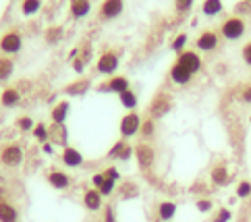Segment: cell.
I'll list each match as a JSON object with an SVG mask.
<instances>
[{"label": "cell", "mask_w": 251, "mask_h": 222, "mask_svg": "<svg viewBox=\"0 0 251 222\" xmlns=\"http://www.w3.org/2000/svg\"><path fill=\"white\" fill-rule=\"evenodd\" d=\"M245 31H247V25L243 21V17H239V15H230L220 23V35L228 42L241 40L245 35Z\"/></svg>", "instance_id": "6da1fadb"}, {"label": "cell", "mask_w": 251, "mask_h": 222, "mask_svg": "<svg viewBox=\"0 0 251 222\" xmlns=\"http://www.w3.org/2000/svg\"><path fill=\"white\" fill-rule=\"evenodd\" d=\"M25 160L23 148L17 141H8V144L0 146V164L6 168H19Z\"/></svg>", "instance_id": "7a4b0ae2"}, {"label": "cell", "mask_w": 251, "mask_h": 222, "mask_svg": "<svg viewBox=\"0 0 251 222\" xmlns=\"http://www.w3.org/2000/svg\"><path fill=\"white\" fill-rule=\"evenodd\" d=\"M173 108V96L168 92H158L154 98L150 100V106H148V117L154 119V121H160L164 119L166 114Z\"/></svg>", "instance_id": "3957f363"}, {"label": "cell", "mask_w": 251, "mask_h": 222, "mask_svg": "<svg viewBox=\"0 0 251 222\" xmlns=\"http://www.w3.org/2000/svg\"><path fill=\"white\" fill-rule=\"evenodd\" d=\"M119 65H121V54H119V50H104L100 56H98L96 60V71L100 75H108L112 77L116 71H119Z\"/></svg>", "instance_id": "277c9868"}, {"label": "cell", "mask_w": 251, "mask_h": 222, "mask_svg": "<svg viewBox=\"0 0 251 222\" xmlns=\"http://www.w3.org/2000/svg\"><path fill=\"white\" fill-rule=\"evenodd\" d=\"M21 50H23V35L19 29H8L0 35V52L4 56L19 54Z\"/></svg>", "instance_id": "5b68a950"}, {"label": "cell", "mask_w": 251, "mask_h": 222, "mask_svg": "<svg viewBox=\"0 0 251 222\" xmlns=\"http://www.w3.org/2000/svg\"><path fill=\"white\" fill-rule=\"evenodd\" d=\"M135 160H137V166H139L141 173L151 171V166H154V162H156L154 146L148 144V141H139V144L135 146Z\"/></svg>", "instance_id": "8992f818"}, {"label": "cell", "mask_w": 251, "mask_h": 222, "mask_svg": "<svg viewBox=\"0 0 251 222\" xmlns=\"http://www.w3.org/2000/svg\"><path fill=\"white\" fill-rule=\"evenodd\" d=\"M127 90H131V81L125 75H112V77H108L106 81H102V83H98L96 85V92H104V94H123V92H127Z\"/></svg>", "instance_id": "52a82bcc"}, {"label": "cell", "mask_w": 251, "mask_h": 222, "mask_svg": "<svg viewBox=\"0 0 251 222\" xmlns=\"http://www.w3.org/2000/svg\"><path fill=\"white\" fill-rule=\"evenodd\" d=\"M141 114L139 112H127L125 117L121 119V123H119V133H121V137L123 139H131V137H135L137 133H139V129H141Z\"/></svg>", "instance_id": "ba28073f"}, {"label": "cell", "mask_w": 251, "mask_h": 222, "mask_svg": "<svg viewBox=\"0 0 251 222\" xmlns=\"http://www.w3.org/2000/svg\"><path fill=\"white\" fill-rule=\"evenodd\" d=\"M125 11V0H104L98 8V19L108 23V21H114L119 19Z\"/></svg>", "instance_id": "9c48e42d"}, {"label": "cell", "mask_w": 251, "mask_h": 222, "mask_svg": "<svg viewBox=\"0 0 251 222\" xmlns=\"http://www.w3.org/2000/svg\"><path fill=\"white\" fill-rule=\"evenodd\" d=\"M46 183L52 189L65 191V189L71 187V176L65 171H60V168H50V171L46 173Z\"/></svg>", "instance_id": "30bf717a"}, {"label": "cell", "mask_w": 251, "mask_h": 222, "mask_svg": "<svg viewBox=\"0 0 251 222\" xmlns=\"http://www.w3.org/2000/svg\"><path fill=\"white\" fill-rule=\"evenodd\" d=\"M176 63L183 65L191 75H195V73H200V71H201V56L197 54L195 50H185V52H181V54L176 56Z\"/></svg>", "instance_id": "8fae6325"}, {"label": "cell", "mask_w": 251, "mask_h": 222, "mask_svg": "<svg viewBox=\"0 0 251 222\" xmlns=\"http://www.w3.org/2000/svg\"><path fill=\"white\" fill-rule=\"evenodd\" d=\"M218 33L216 31H212V29H205L201 31L200 35H197V40H195V48L200 50V52H214L218 48Z\"/></svg>", "instance_id": "7c38bea8"}, {"label": "cell", "mask_w": 251, "mask_h": 222, "mask_svg": "<svg viewBox=\"0 0 251 222\" xmlns=\"http://www.w3.org/2000/svg\"><path fill=\"white\" fill-rule=\"evenodd\" d=\"M60 162L65 164L67 168H81L83 162H85V158L77 148L67 146V148H62V152H60Z\"/></svg>", "instance_id": "4fadbf2b"}, {"label": "cell", "mask_w": 251, "mask_h": 222, "mask_svg": "<svg viewBox=\"0 0 251 222\" xmlns=\"http://www.w3.org/2000/svg\"><path fill=\"white\" fill-rule=\"evenodd\" d=\"M81 201H83V208H85L87 212H100V210L104 208V197H102V193L98 191V189H94V187L83 191Z\"/></svg>", "instance_id": "5bb4252c"}, {"label": "cell", "mask_w": 251, "mask_h": 222, "mask_svg": "<svg viewBox=\"0 0 251 222\" xmlns=\"http://www.w3.org/2000/svg\"><path fill=\"white\" fill-rule=\"evenodd\" d=\"M92 185H94V189H98L102 193V197H110V195L114 193V189H116V183L112 179H108L102 171L92 176Z\"/></svg>", "instance_id": "9a60e30c"}, {"label": "cell", "mask_w": 251, "mask_h": 222, "mask_svg": "<svg viewBox=\"0 0 251 222\" xmlns=\"http://www.w3.org/2000/svg\"><path fill=\"white\" fill-rule=\"evenodd\" d=\"M69 13L73 19H85L92 13V0H69Z\"/></svg>", "instance_id": "2e32d148"}, {"label": "cell", "mask_w": 251, "mask_h": 222, "mask_svg": "<svg viewBox=\"0 0 251 222\" xmlns=\"http://www.w3.org/2000/svg\"><path fill=\"white\" fill-rule=\"evenodd\" d=\"M69 114H71V104L69 100H60L58 104L52 106V110H50V119L54 125H65L67 119H69Z\"/></svg>", "instance_id": "e0dca14e"}, {"label": "cell", "mask_w": 251, "mask_h": 222, "mask_svg": "<svg viewBox=\"0 0 251 222\" xmlns=\"http://www.w3.org/2000/svg\"><path fill=\"white\" fill-rule=\"evenodd\" d=\"M50 131V144L52 146H60V148H67L69 146V131H67V125H52L48 127Z\"/></svg>", "instance_id": "ac0fdd59"}, {"label": "cell", "mask_w": 251, "mask_h": 222, "mask_svg": "<svg viewBox=\"0 0 251 222\" xmlns=\"http://www.w3.org/2000/svg\"><path fill=\"white\" fill-rule=\"evenodd\" d=\"M210 181L214 187H226V185L230 183V173H228V168L224 166V164H216L210 171Z\"/></svg>", "instance_id": "d6986e66"}, {"label": "cell", "mask_w": 251, "mask_h": 222, "mask_svg": "<svg viewBox=\"0 0 251 222\" xmlns=\"http://www.w3.org/2000/svg\"><path fill=\"white\" fill-rule=\"evenodd\" d=\"M0 222H19V210L2 195H0Z\"/></svg>", "instance_id": "ffe728a7"}, {"label": "cell", "mask_w": 251, "mask_h": 222, "mask_svg": "<svg viewBox=\"0 0 251 222\" xmlns=\"http://www.w3.org/2000/svg\"><path fill=\"white\" fill-rule=\"evenodd\" d=\"M0 104H2L4 108H17V106L21 104V92L17 90V87H4V90L0 92Z\"/></svg>", "instance_id": "44dd1931"}, {"label": "cell", "mask_w": 251, "mask_h": 222, "mask_svg": "<svg viewBox=\"0 0 251 222\" xmlns=\"http://www.w3.org/2000/svg\"><path fill=\"white\" fill-rule=\"evenodd\" d=\"M168 77H170V81L176 83V85H187V83L191 81V77H193V75H191L183 65L175 63L173 67H170V71H168Z\"/></svg>", "instance_id": "7402d4cb"}, {"label": "cell", "mask_w": 251, "mask_h": 222, "mask_svg": "<svg viewBox=\"0 0 251 222\" xmlns=\"http://www.w3.org/2000/svg\"><path fill=\"white\" fill-rule=\"evenodd\" d=\"M89 87H92V79L87 77H81V79H75V81H71L69 85H65V92L67 96H83Z\"/></svg>", "instance_id": "603a6c76"}, {"label": "cell", "mask_w": 251, "mask_h": 222, "mask_svg": "<svg viewBox=\"0 0 251 222\" xmlns=\"http://www.w3.org/2000/svg\"><path fill=\"white\" fill-rule=\"evenodd\" d=\"M176 210H178V206H176L175 201H170V199L160 201L158 203V218L162 220V222H170V220L176 216Z\"/></svg>", "instance_id": "cb8c5ba5"}, {"label": "cell", "mask_w": 251, "mask_h": 222, "mask_svg": "<svg viewBox=\"0 0 251 222\" xmlns=\"http://www.w3.org/2000/svg\"><path fill=\"white\" fill-rule=\"evenodd\" d=\"M119 102H121V106L125 110H129V112H133L139 106V98H137V94L133 92V90H127V92H123V94H119Z\"/></svg>", "instance_id": "d4e9b609"}, {"label": "cell", "mask_w": 251, "mask_h": 222, "mask_svg": "<svg viewBox=\"0 0 251 222\" xmlns=\"http://www.w3.org/2000/svg\"><path fill=\"white\" fill-rule=\"evenodd\" d=\"M15 73V60L11 56H0V83L8 81Z\"/></svg>", "instance_id": "484cf974"}, {"label": "cell", "mask_w": 251, "mask_h": 222, "mask_svg": "<svg viewBox=\"0 0 251 222\" xmlns=\"http://www.w3.org/2000/svg\"><path fill=\"white\" fill-rule=\"evenodd\" d=\"M222 11H224L222 0H203V2H201V13L205 17H216Z\"/></svg>", "instance_id": "4316f807"}, {"label": "cell", "mask_w": 251, "mask_h": 222, "mask_svg": "<svg viewBox=\"0 0 251 222\" xmlns=\"http://www.w3.org/2000/svg\"><path fill=\"white\" fill-rule=\"evenodd\" d=\"M42 2H44V0H21L19 11H21L23 17H33V15L40 13Z\"/></svg>", "instance_id": "83f0119b"}, {"label": "cell", "mask_w": 251, "mask_h": 222, "mask_svg": "<svg viewBox=\"0 0 251 222\" xmlns=\"http://www.w3.org/2000/svg\"><path fill=\"white\" fill-rule=\"evenodd\" d=\"M139 135L143 137V141H148V139H151L156 135V121L154 119H150V117H146L141 121V129H139Z\"/></svg>", "instance_id": "f1b7e54d"}, {"label": "cell", "mask_w": 251, "mask_h": 222, "mask_svg": "<svg viewBox=\"0 0 251 222\" xmlns=\"http://www.w3.org/2000/svg\"><path fill=\"white\" fill-rule=\"evenodd\" d=\"M62 35H65V31H62L60 25H50L46 33H44V40H46V44H58L62 40Z\"/></svg>", "instance_id": "f546056e"}, {"label": "cell", "mask_w": 251, "mask_h": 222, "mask_svg": "<svg viewBox=\"0 0 251 222\" xmlns=\"http://www.w3.org/2000/svg\"><path fill=\"white\" fill-rule=\"evenodd\" d=\"M31 135H33L35 141H40V144H46V141H50V131H48V127L44 125V123H35Z\"/></svg>", "instance_id": "4dcf8cb0"}, {"label": "cell", "mask_w": 251, "mask_h": 222, "mask_svg": "<svg viewBox=\"0 0 251 222\" xmlns=\"http://www.w3.org/2000/svg\"><path fill=\"white\" fill-rule=\"evenodd\" d=\"M15 127L19 129L21 133H31L33 127H35V121H33L31 117H27V114H23V117H17Z\"/></svg>", "instance_id": "1f68e13d"}, {"label": "cell", "mask_w": 251, "mask_h": 222, "mask_svg": "<svg viewBox=\"0 0 251 222\" xmlns=\"http://www.w3.org/2000/svg\"><path fill=\"white\" fill-rule=\"evenodd\" d=\"M121 197L123 199H133V197H137V195H139V187H137V185L135 183H123L121 185Z\"/></svg>", "instance_id": "d6a6232c"}, {"label": "cell", "mask_w": 251, "mask_h": 222, "mask_svg": "<svg viewBox=\"0 0 251 222\" xmlns=\"http://www.w3.org/2000/svg\"><path fill=\"white\" fill-rule=\"evenodd\" d=\"M187 33H178V35H175V40L170 42V50L173 52H176V54H181V52H185V46H187Z\"/></svg>", "instance_id": "836d02e7"}, {"label": "cell", "mask_w": 251, "mask_h": 222, "mask_svg": "<svg viewBox=\"0 0 251 222\" xmlns=\"http://www.w3.org/2000/svg\"><path fill=\"white\" fill-rule=\"evenodd\" d=\"M235 193H237V197H239V199H247V197H251V181H245V179H243V181H239Z\"/></svg>", "instance_id": "e575fe53"}, {"label": "cell", "mask_w": 251, "mask_h": 222, "mask_svg": "<svg viewBox=\"0 0 251 222\" xmlns=\"http://www.w3.org/2000/svg\"><path fill=\"white\" fill-rule=\"evenodd\" d=\"M195 210H197V212H201V214H210V212L214 210V201L208 199V197L197 199V201H195Z\"/></svg>", "instance_id": "d590c367"}, {"label": "cell", "mask_w": 251, "mask_h": 222, "mask_svg": "<svg viewBox=\"0 0 251 222\" xmlns=\"http://www.w3.org/2000/svg\"><path fill=\"white\" fill-rule=\"evenodd\" d=\"M125 144H127V139H116L112 148H110V152H108V160H119V154H121V149L125 148Z\"/></svg>", "instance_id": "8d00e7d4"}, {"label": "cell", "mask_w": 251, "mask_h": 222, "mask_svg": "<svg viewBox=\"0 0 251 222\" xmlns=\"http://www.w3.org/2000/svg\"><path fill=\"white\" fill-rule=\"evenodd\" d=\"M230 220H232V212L228 208H218L212 218V222H230Z\"/></svg>", "instance_id": "74e56055"}, {"label": "cell", "mask_w": 251, "mask_h": 222, "mask_svg": "<svg viewBox=\"0 0 251 222\" xmlns=\"http://www.w3.org/2000/svg\"><path fill=\"white\" fill-rule=\"evenodd\" d=\"M102 222H119V218H116V210H114L112 203H106V206H104Z\"/></svg>", "instance_id": "f35d334b"}, {"label": "cell", "mask_w": 251, "mask_h": 222, "mask_svg": "<svg viewBox=\"0 0 251 222\" xmlns=\"http://www.w3.org/2000/svg\"><path fill=\"white\" fill-rule=\"evenodd\" d=\"M195 0H175V8L176 13H189Z\"/></svg>", "instance_id": "ab89813d"}, {"label": "cell", "mask_w": 251, "mask_h": 222, "mask_svg": "<svg viewBox=\"0 0 251 222\" xmlns=\"http://www.w3.org/2000/svg\"><path fill=\"white\" fill-rule=\"evenodd\" d=\"M102 173L108 176V179H112L114 183H119V181H121V173H119V168H116V166H106Z\"/></svg>", "instance_id": "60d3db41"}, {"label": "cell", "mask_w": 251, "mask_h": 222, "mask_svg": "<svg viewBox=\"0 0 251 222\" xmlns=\"http://www.w3.org/2000/svg\"><path fill=\"white\" fill-rule=\"evenodd\" d=\"M85 67H87V63H85V60H83L81 56H77L75 60H71V69H73L75 73H79V75H81L83 71H85Z\"/></svg>", "instance_id": "b9f144b4"}, {"label": "cell", "mask_w": 251, "mask_h": 222, "mask_svg": "<svg viewBox=\"0 0 251 222\" xmlns=\"http://www.w3.org/2000/svg\"><path fill=\"white\" fill-rule=\"evenodd\" d=\"M241 56H243L245 65H249V67H251V42H247L245 46H243V50H241Z\"/></svg>", "instance_id": "7bdbcfd3"}, {"label": "cell", "mask_w": 251, "mask_h": 222, "mask_svg": "<svg viewBox=\"0 0 251 222\" xmlns=\"http://www.w3.org/2000/svg\"><path fill=\"white\" fill-rule=\"evenodd\" d=\"M235 13H239V15H247V13H251V2H239L237 6H235Z\"/></svg>", "instance_id": "ee69618b"}, {"label": "cell", "mask_w": 251, "mask_h": 222, "mask_svg": "<svg viewBox=\"0 0 251 222\" xmlns=\"http://www.w3.org/2000/svg\"><path fill=\"white\" fill-rule=\"evenodd\" d=\"M241 102L251 104V85H245L243 90H241Z\"/></svg>", "instance_id": "f6af8a7d"}, {"label": "cell", "mask_w": 251, "mask_h": 222, "mask_svg": "<svg viewBox=\"0 0 251 222\" xmlns=\"http://www.w3.org/2000/svg\"><path fill=\"white\" fill-rule=\"evenodd\" d=\"M79 56H81L85 63H89V58H92V46H83L81 48V54H79Z\"/></svg>", "instance_id": "bcb514c9"}, {"label": "cell", "mask_w": 251, "mask_h": 222, "mask_svg": "<svg viewBox=\"0 0 251 222\" xmlns=\"http://www.w3.org/2000/svg\"><path fill=\"white\" fill-rule=\"evenodd\" d=\"M42 152L46 156H52V154H54V146H52L50 141H46V144H42Z\"/></svg>", "instance_id": "7dc6e473"}, {"label": "cell", "mask_w": 251, "mask_h": 222, "mask_svg": "<svg viewBox=\"0 0 251 222\" xmlns=\"http://www.w3.org/2000/svg\"><path fill=\"white\" fill-rule=\"evenodd\" d=\"M245 2H251V0H245Z\"/></svg>", "instance_id": "c3c4849f"}]
</instances>
